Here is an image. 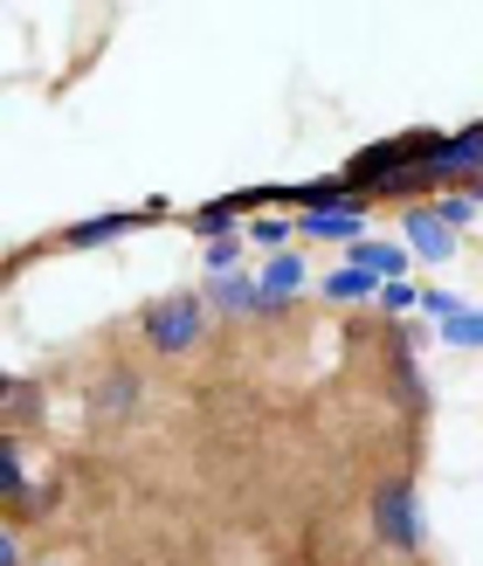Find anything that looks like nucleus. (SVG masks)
<instances>
[{"label": "nucleus", "instance_id": "obj_1", "mask_svg": "<svg viewBox=\"0 0 483 566\" xmlns=\"http://www.w3.org/2000/svg\"><path fill=\"white\" fill-rule=\"evenodd\" d=\"M208 318H214L208 291H166V297H153L138 311V338H146L159 359H187V353H201Z\"/></svg>", "mask_w": 483, "mask_h": 566}, {"label": "nucleus", "instance_id": "obj_2", "mask_svg": "<svg viewBox=\"0 0 483 566\" xmlns=\"http://www.w3.org/2000/svg\"><path fill=\"white\" fill-rule=\"evenodd\" d=\"M442 146H449V132H393V138H374V146H359L346 166H338V174H346L353 187L374 193L387 174H401V166H429Z\"/></svg>", "mask_w": 483, "mask_h": 566}, {"label": "nucleus", "instance_id": "obj_3", "mask_svg": "<svg viewBox=\"0 0 483 566\" xmlns=\"http://www.w3.org/2000/svg\"><path fill=\"white\" fill-rule=\"evenodd\" d=\"M366 512H374V539H380L387 553H421V491H414L408 470L380 476Z\"/></svg>", "mask_w": 483, "mask_h": 566}, {"label": "nucleus", "instance_id": "obj_4", "mask_svg": "<svg viewBox=\"0 0 483 566\" xmlns=\"http://www.w3.org/2000/svg\"><path fill=\"white\" fill-rule=\"evenodd\" d=\"M401 235H408V256H421V263H449L463 249V235L435 214V201L429 208H401Z\"/></svg>", "mask_w": 483, "mask_h": 566}, {"label": "nucleus", "instance_id": "obj_5", "mask_svg": "<svg viewBox=\"0 0 483 566\" xmlns=\"http://www.w3.org/2000/svg\"><path fill=\"white\" fill-rule=\"evenodd\" d=\"M435 180H442V193H449V187H476V180H483V118H476V125H463V132H449V146L435 153Z\"/></svg>", "mask_w": 483, "mask_h": 566}, {"label": "nucleus", "instance_id": "obj_6", "mask_svg": "<svg viewBox=\"0 0 483 566\" xmlns=\"http://www.w3.org/2000/svg\"><path fill=\"white\" fill-rule=\"evenodd\" d=\"M338 208H374L366 187H353L346 174H325V180H297L291 187V214H338Z\"/></svg>", "mask_w": 483, "mask_h": 566}, {"label": "nucleus", "instance_id": "obj_7", "mask_svg": "<svg viewBox=\"0 0 483 566\" xmlns=\"http://www.w3.org/2000/svg\"><path fill=\"white\" fill-rule=\"evenodd\" d=\"M387 374H393V387H401V408H408L414 421L435 408V394H429V380H421V359H414V338H408V332L387 338Z\"/></svg>", "mask_w": 483, "mask_h": 566}, {"label": "nucleus", "instance_id": "obj_8", "mask_svg": "<svg viewBox=\"0 0 483 566\" xmlns=\"http://www.w3.org/2000/svg\"><path fill=\"white\" fill-rule=\"evenodd\" d=\"M208 311L214 318H263V276H208Z\"/></svg>", "mask_w": 483, "mask_h": 566}, {"label": "nucleus", "instance_id": "obj_9", "mask_svg": "<svg viewBox=\"0 0 483 566\" xmlns=\"http://www.w3.org/2000/svg\"><path fill=\"white\" fill-rule=\"evenodd\" d=\"M132 229H146V208H111V214H91V221H70L55 242L63 249H104V242L132 235Z\"/></svg>", "mask_w": 483, "mask_h": 566}, {"label": "nucleus", "instance_id": "obj_10", "mask_svg": "<svg viewBox=\"0 0 483 566\" xmlns=\"http://www.w3.org/2000/svg\"><path fill=\"white\" fill-rule=\"evenodd\" d=\"M263 318H276V311H291L297 291H304V256L297 249H283V256H263Z\"/></svg>", "mask_w": 483, "mask_h": 566}, {"label": "nucleus", "instance_id": "obj_11", "mask_svg": "<svg viewBox=\"0 0 483 566\" xmlns=\"http://www.w3.org/2000/svg\"><path fill=\"white\" fill-rule=\"evenodd\" d=\"M346 263H353V270H374L380 283H408V249H401V242H374V235H359V242L346 249Z\"/></svg>", "mask_w": 483, "mask_h": 566}, {"label": "nucleus", "instance_id": "obj_12", "mask_svg": "<svg viewBox=\"0 0 483 566\" xmlns=\"http://www.w3.org/2000/svg\"><path fill=\"white\" fill-rule=\"evenodd\" d=\"M297 235L304 242H359L366 235V208H338V214H297Z\"/></svg>", "mask_w": 483, "mask_h": 566}, {"label": "nucleus", "instance_id": "obj_13", "mask_svg": "<svg viewBox=\"0 0 483 566\" xmlns=\"http://www.w3.org/2000/svg\"><path fill=\"white\" fill-rule=\"evenodd\" d=\"M138 394H146V387H138V374H125V366H118V374H104V380H97L91 408H97V415H111V421H125V415L138 408Z\"/></svg>", "mask_w": 483, "mask_h": 566}, {"label": "nucleus", "instance_id": "obj_14", "mask_svg": "<svg viewBox=\"0 0 483 566\" xmlns=\"http://www.w3.org/2000/svg\"><path fill=\"white\" fill-rule=\"evenodd\" d=\"M0 497H8V512L28 504V457H21V436L14 429L0 436Z\"/></svg>", "mask_w": 483, "mask_h": 566}, {"label": "nucleus", "instance_id": "obj_15", "mask_svg": "<svg viewBox=\"0 0 483 566\" xmlns=\"http://www.w3.org/2000/svg\"><path fill=\"white\" fill-rule=\"evenodd\" d=\"M187 229L201 235V242H221V235H242V214H235L229 193H221V201H201V208L187 214Z\"/></svg>", "mask_w": 483, "mask_h": 566}, {"label": "nucleus", "instance_id": "obj_16", "mask_svg": "<svg viewBox=\"0 0 483 566\" xmlns=\"http://www.w3.org/2000/svg\"><path fill=\"white\" fill-rule=\"evenodd\" d=\"M325 297H332V304H366V297L380 304V276L346 263V270H332V276H325Z\"/></svg>", "mask_w": 483, "mask_h": 566}, {"label": "nucleus", "instance_id": "obj_17", "mask_svg": "<svg viewBox=\"0 0 483 566\" xmlns=\"http://www.w3.org/2000/svg\"><path fill=\"white\" fill-rule=\"evenodd\" d=\"M435 346H449V353H483V304H470L463 318H449L435 332Z\"/></svg>", "mask_w": 483, "mask_h": 566}, {"label": "nucleus", "instance_id": "obj_18", "mask_svg": "<svg viewBox=\"0 0 483 566\" xmlns=\"http://www.w3.org/2000/svg\"><path fill=\"white\" fill-rule=\"evenodd\" d=\"M421 311H429V325L442 332L449 318H463V311H470V297H463V291H442V283H429V291H421Z\"/></svg>", "mask_w": 483, "mask_h": 566}, {"label": "nucleus", "instance_id": "obj_19", "mask_svg": "<svg viewBox=\"0 0 483 566\" xmlns=\"http://www.w3.org/2000/svg\"><path fill=\"white\" fill-rule=\"evenodd\" d=\"M201 263H208V276H235V270H242V235L201 242Z\"/></svg>", "mask_w": 483, "mask_h": 566}, {"label": "nucleus", "instance_id": "obj_20", "mask_svg": "<svg viewBox=\"0 0 483 566\" xmlns=\"http://www.w3.org/2000/svg\"><path fill=\"white\" fill-rule=\"evenodd\" d=\"M435 214H442V221H449V229H456V235H463V229H470V221H476V201H470V193H463V187H449V193H435Z\"/></svg>", "mask_w": 483, "mask_h": 566}, {"label": "nucleus", "instance_id": "obj_21", "mask_svg": "<svg viewBox=\"0 0 483 566\" xmlns=\"http://www.w3.org/2000/svg\"><path fill=\"white\" fill-rule=\"evenodd\" d=\"M380 311L401 318V311H421V283H380Z\"/></svg>", "mask_w": 483, "mask_h": 566}, {"label": "nucleus", "instance_id": "obj_22", "mask_svg": "<svg viewBox=\"0 0 483 566\" xmlns=\"http://www.w3.org/2000/svg\"><path fill=\"white\" fill-rule=\"evenodd\" d=\"M0 566H28V559H21V532H14V525L0 532Z\"/></svg>", "mask_w": 483, "mask_h": 566}, {"label": "nucleus", "instance_id": "obj_23", "mask_svg": "<svg viewBox=\"0 0 483 566\" xmlns=\"http://www.w3.org/2000/svg\"><path fill=\"white\" fill-rule=\"evenodd\" d=\"M463 193H470V201H476V208H483V180H476V187H463Z\"/></svg>", "mask_w": 483, "mask_h": 566}]
</instances>
